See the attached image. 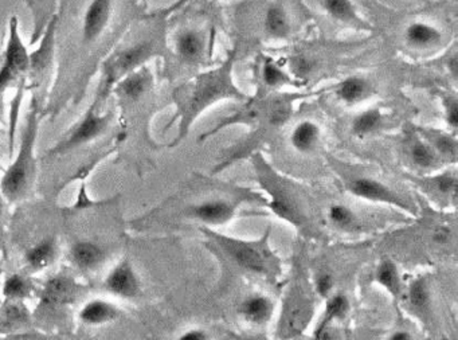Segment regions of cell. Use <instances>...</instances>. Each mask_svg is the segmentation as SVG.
<instances>
[{"mask_svg":"<svg viewBox=\"0 0 458 340\" xmlns=\"http://www.w3.org/2000/svg\"><path fill=\"white\" fill-rule=\"evenodd\" d=\"M364 92H365V82L356 77L345 79L338 88V96L348 102L356 101L358 98L362 97Z\"/></svg>","mask_w":458,"mask_h":340,"instance_id":"d4e9b609","label":"cell"},{"mask_svg":"<svg viewBox=\"0 0 458 340\" xmlns=\"http://www.w3.org/2000/svg\"><path fill=\"white\" fill-rule=\"evenodd\" d=\"M1 214H3V202H1V198H0V220H1Z\"/></svg>","mask_w":458,"mask_h":340,"instance_id":"b9f144b4","label":"cell"},{"mask_svg":"<svg viewBox=\"0 0 458 340\" xmlns=\"http://www.w3.org/2000/svg\"><path fill=\"white\" fill-rule=\"evenodd\" d=\"M149 54H151L149 44H140L131 49L124 50L109 68L108 73L109 82L112 84L116 78H120L122 74L128 73L131 69L140 65L145 58H148Z\"/></svg>","mask_w":458,"mask_h":340,"instance_id":"4fadbf2b","label":"cell"},{"mask_svg":"<svg viewBox=\"0 0 458 340\" xmlns=\"http://www.w3.org/2000/svg\"><path fill=\"white\" fill-rule=\"evenodd\" d=\"M331 219L338 226H347L352 222V214L344 206H334L331 209Z\"/></svg>","mask_w":458,"mask_h":340,"instance_id":"1f68e13d","label":"cell"},{"mask_svg":"<svg viewBox=\"0 0 458 340\" xmlns=\"http://www.w3.org/2000/svg\"><path fill=\"white\" fill-rule=\"evenodd\" d=\"M242 310L249 320L254 323H263L269 319L271 312V305L265 297H251L247 301H245Z\"/></svg>","mask_w":458,"mask_h":340,"instance_id":"44dd1931","label":"cell"},{"mask_svg":"<svg viewBox=\"0 0 458 340\" xmlns=\"http://www.w3.org/2000/svg\"><path fill=\"white\" fill-rule=\"evenodd\" d=\"M186 1H189V0H179V1H178V4H176V6H173L171 10H175V8H178V7H180V6H183Z\"/></svg>","mask_w":458,"mask_h":340,"instance_id":"60d3db41","label":"cell"},{"mask_svg":"<svg viewBox=\"0 0 458 340\" xmlns=\"http://www.w3.org/2000/svg\"><path fill=\"white\" fill-rule=\"evenodd\" d=\"M264 79L269 86H277L287 81L285 74L283 73L276 65L267 62L264 68Z\"/></svg>","mask_w":458,"mask_h":340,"instance_id":"f1b7e54d","label":"cell"},{"mask_svg":"<svg viewBox=\"0 0 458 340\" xmlns=\"http://www.w3.org/2000/svg\"><path fill=\"white\" fill-rule=\"evenodd\" d=\"M410 301L414 307H423L428 303V291L422 281H414L410 288Z\"/></svg>","mask_w":458,"mask_h":340,"instance_id":"f546056e","label":"cell"},{"mask_svg":"<svg viewBox=\"0 0 458 340\" xmlns=\"http://www.w3.org/2000/svg\"><path fill=\"white\" fill-rule=\"evenodd\" d=\"M21 301L6 299L0 305V334L17 332L31 324L30 312Z\"/></svg>","mask_w":458,"mask_h":340,"instance_id":"ba28073f","label":"cell"},{"mask_svg":"<svg viewBox=\"0 0 458 340\" xmlns=\"http://www.w3.org/2000/svg\"><path fill=\"white\" fill-rule=\"evenodd\" d=\"M34 287L30 280L21 274H12L6 278L1 293L7 300H23L31 296Z\"/></svg>","mask_w":458,"mask_h":340,"instance_id":"d6986e66","label":"cell"},{"mask_svg":"<svg viewBox=\"0 0 458 340\" xmlns=\"http://www.w3.org/2000/svg\"><path fill=\"white\" fill-rule=\"evenodd\" d=\"M379 122H381L379 111L376 109L368 111L361 115L359 117H356V120L354 122V131L359 135H364L374 131L379 125Z\"/></svg>","mask_w":458,"mask_h":340,"instance_id":"484cf974","label":"cell"},{"mask_svg":"<svg viewBox=\"0 0 458 340\" xmlns=\"http://www.w3.org/2000/svg\"><path fill=\"white\" fill-rule=\"evenodd\" d=\"M292 68H293L294 73L297 74V75L304 77V75H307V74L309 73V70H311V62H309L307 58L298 57V58H296V59L293 61Z\"/></svg>","mask_w":458,"mask_h":340,"instance_id":"d6a6232c","label":"cell"},{"mask_svg":"<svg viewBox=\"0 0 458 340\" xmlns=\"http://www.w3.org/2000/svg\"><path fill=\"white\" fill-rule=\"evenodd\" d=\"M225 249L237 260L238 264L242 267H247L254 272H265L266 258L261 253L260 249H257L251 243H240L229 238H222Z\"/></svg>","mask_w":458,"mask_h":340,"instance_id":"30bf717a","label":"cell"},{"mask_svg":"<svg viewBox=\"0 0 458 340\" xmlns=\"http://www.w3.org/2000/svg\"><path fill=\"white\" fill-rule=\"evenodd\" d=\"M121 311L106 300L96 299L84 305L79 312V320L86 325H104L119 319Z\"/></svg>","mask_w":458,"mask_h":340,"instance_id":"7c38bea8","label":"cell"},{"mask_svg":"<svg viewBox=\"0 0 458 340\" xmlns=\"http://www.w3.org/2000/svg\"><path fill=\"white\" fill-rule=\"evenodd\" d=\"M438 147L441 148V151L448 152V153H453L456 149V142L450 138H441L438 140Z\"/></svg>","mask_w":458,"mask_h":340,"instance_id":"d590c367","label":"cell"},{"mask_svg":"<svg viewBox=\"0 0 458 340\" xmlns=\"http://www.w3.org/2000/svg\"><path fill=\"white\" fill-rule=\"evenodd\" d=\"M111 119H112V115H109V113H106V115L96 113V109L93 105L86 112L84 119L73 128L69 136L50 151V155L64 153L66 151L78 148V147L84 146L89 142L95 140L106 131Z\"/></svg>","mask_w":458,"mask_h":340,"instance_id":"3957f363","label":"cell"},{"mask_svg":"<svg viewBox=\"0 0 458 340\" xmlns=\"http://www.w3.org/2000/svg\"><path fill=\"white\" fill-rule=\"evenodd\" d=\"M233 209L226 202H206L193 209V214L206 222H223L231 216Z\"/></svg>","mask_w":458,"mask_h":340,"instance_id":"ac0fdd59","label":"cell"},{"mask_svg":"<svg viewBox=\"0 0 458 340\" xmlns=\"http://www.w3.org/2000/svg\"><path fill=\"white\" fill-rule=\"evenodd\" d=\"M111 15V0H93L84 18V39L85 42H93L97 39Z\"/></svg>","mask_w":458,"mask_h":340,"instance_id":"9c48e42d","label":"cell"},{"mask_svg":"<svg viewBox=\"0 0 458 340\" xmlns=\"http://www.w3.org/2000/svg\"><path fill=\"white\" fill-rule=\"evenodd\" d=\"M38 135V117L35 109L28 115L27 125L24 129L19 151L12 164L4 172L0 187L1 194L8 202H17L22 199L30 190L35 178V156L34 148Z\"/></svg>","mask_w":458,"mask_h":340,"instance_id":"6da1fadb","label":"cell"},{"mask_svg":"<svg viewBox=\"0 0 458 340\" xmlns=\"http://www.w3.org/2000/svg\"><path fill=\"white\" fill-rule=\"evenodd\" d=\"M378 280L382 285H385L387 290L397 293L398 292V276H397V269L390 263L386 261L383 263L379 270H378Z\"/></svg>","mask_w":458,"mask_h":340,"instance_id":"83f0119b","label":"cell"},{"mask_svg":"<svg viewBox=\"0 0 458 340\" xmlns=\"http://www.w3.org/2000/svg\"><path fill=\"white\" fill-rule=\"evenodd\" d=\"M448 122L449 124L456 128L458 125V105L457 102H453L449 108H448Z\"/></svg>","mask_w":458,"mask_h":340,"instance_id":"8d00e7d4","label":"cell"},{"mask_svg":"<svg viewBox=\"0 0 458 340\" xmlns=\"http://www.w3.org/2000/svg\"><path fill=\"white\" fill-rule=\"evenodd\" d=\"M148 85H149V75L146 72H137L122 79L117 86V92L121 97L125 100L136 101L144 95L145 91L148 89Z\"/></svg>","mask_w":458,"mask_h":340,"instance_id":"9a60e30c","label":"cell"},{"mask_svg":"<svg viewBox=\"0 0 458 340\" xmlns=\"http://www.w3.org/2000/svg\"><path fill=\"white\" fill-rule=\"evenodd\" d=\"M104 288L122 299H135L142 293L139 276L128 260H122L112 269L104 281Z\"/></svg>","mask_w":458,"mask_h":340,"instance_id":"5b68a950","label":"cell"},{"mask_svg":"<svg viewBox=\"0 0 458 340\" xmlns=\"http://www.w3.org/2000/svg\"><path fill=\"white\" fill-rule=\"evenodd\" d=\"M0 274H1V267H0Z\"/></svg>","mask_w":458,"mask_h":340,"instance_id":"7bdbcfd3","label":"cell"},{"mask_svg":"<svg viewBox=\"0 0 458 340\" xmlns=\"http://www.w3.org/2000/svg\"><path fill=\"white\" fill-rule=\"evenodd\" d=\"M412 159L418 166L428 167L433 163L435 155L432 153V151L428 147H425L423 144H418V146L412 148Z\"/></svg>","mask_w":458,"mask_h":340,"instance_id":"4dcf8cb0","label":"cell"},{"mask_svg":"<svg viewBox=\"0 0 458 340\" xmlns=\"http://www.w3.org/2000/svg\"><path fill=\"white\" fill-rule=\"evenodd\" d=\"M236 88L230 82V69L226 66L213 73L204 74L199 77L193 85V92L189 96V101L183 104V116L180 126V138L186 133L193 117L202 112L210 102L223 96H231L236 93Z\"/></svg>","mask_w":458,"mask_h":340,"instance_id":"7a4b0ae2","label":"cell"},{"mask_svg":"<svg viewBox=\"0 0 458 340\" xmlns=\"http://www.w3.org/2000/svg\"><path fill=\"white\" fill-rule=\"evenodd\" d=\"M352 191H354V194L359 195V196H363V198H367V199L383 200V202H390V203H399L394 198V195L391 194L383 185H381V183H378L375 180L359 179V180L354 182Z\"/></svg>","mask_w":458,"mask_h":340,"instance_id":"2e32d148","label":"cell"},{"mask_svg":"<svg viewBox=\"0 0 458 340\" xmlns=\"http://www.w3.org/2000/svg\"><path fill=\"white\" fill-rule=\"evenodd\" d=\"M332 288V277L330 274H323L317 280V291L320 294L325 296Z\"/></svg>","mask_w":458,"mask_h":340,"instance_id":"e575fe53","label":"cell"},{"mask_svg":"<svg viewBox=\"0 0 458 340\" xmlns=\"http://www.w3.org/2000/svg\"><path fill=\"white\" fill-rule=\"evenodd\" d=\"M73 263L81 270H95L106 260L105 249L92 241H79L72 246L70 250Z\"/></svg>","mask_w":458,"mask_h":340,"instance_id":"8fae6325","label":"cell"},{"mask_svg":"<svg viewBox=\"0 0 458 340\" xmlns=\"http://www.w3.org/2000/svg\"><path fill=\"white\" fill-rule=\"evenodd\" d=\"M347 311H348V300L345 299V296H343V294L335 296L334 299L330 300V303L327 305L325 320L323 321V324L320 327H324L328 320H332V319H336V317L338 319L343 317L347 314Z\"/></svg>","mask_w":458,"mask_h":340,"instance_id":"4316f807","label":"cell"},{"mask_svg":"<svg viewBox=\"0 0 458 340\" xmlns=\"http://www.w3.org/2000/svg\"><path fill=\"white\" fill-rule=\"evenodd\" d=\"M182 340H203L206 339V335L202 332V331H190V332H186L182 338Z\"/></svg>","mask_w":458,"mask_h":340,"instance_id":"74e56055","label":"cell"},{"mask_svg":"<svg viewBox=\"0 0 458 340\" xmlns=\"http://www.w3.org/2000/svg\"><path fill=\"white\" fill-rule=\"evenodd\" d=\"M318 136V129L312 122H301L292 135V143L300 151H308L314 146Z\"/></svg>","mask_w":458,"mask_h":340,"instance_id":"ffe728a7","label":"cell"},{"mask_svg":"<svg viewBox=\"0 0 458 340\" xmlns=\"http://www.w3.org/2000/svg\"><path fill=\"white\" fill-rule=\"evenodd\" d=\"M391 339L392 340H408L410 339V335L408 334V332H405V331H398V332H395L392 337H391Z\"/></svg>","mask_w":458,"mask_h":340,"instance_id":"ab89813d","label":"cell"},{"mask_svg":"<svg viewBox=\"0 0 458 340\" xmlns=\"http://www.w3.org/2000/svg\"><path fill=\"white\" fill-rule=\"evenodd\" d=\"M449 240V230L446 229H438L435 232V241L437 243H446Z\"/></svg>","mask_w":458,"mask_h":340,"instance_id":"f35d334b","label":"cell"},{"mask_svg":"<svg viewBox=\"0 0 458 340\" xmlns=\"http://www.w3.org/2000/svg\"><path fill=\"white\" fill-rule=\"evenodd\" d=\"M266 28L274 37H285L289 32V25L284 11L278 7H271L266 14Z\"/></svg>","mask_w":458,"mask_h":340,"instance_id":"603a6c76","label":"cell"},{"mask_svg":"<svg viewBox=\"0 0 458 340\" xmlns=\"http://www.w3.org/2000/svg\"><path fill=\"white\" fill-rule=\"evenodd\" d=\"M81 285L66 274H57L48 278L41 292V304L50 308H59L77 300Z\"/></svg>","mask_w":458,"mask_h":340,"instance_id":"8992f818","label":"cell"},{"mask_svg":"<svg viewBox=\"0 0 458 340\" xmlns=\"http://www.w3.org/2000/svg\"><path fill=\"white\" fill-rule=\"evenodd\" d=\"M203 42L199 34L193 31L183 32L178 39V51L186 59H195L202 53Z\"/></svg>","mask_w":458,"mask_h":340,"instance_id":"7402d4cb","label":"cell"},{"mask_svg":"<svg viewBox=\"0 0 458 340\" xmlns=\"http://www.w3.org/2000/svg\"><path fill=\"white\" fill-rule=\"evenodd\" d=\"M406 38L412 46L428 48V46H433L439 41L441 34L437 28L432 26L425 25V23H414L408 28Z\"/></svg>","mask_w":458,"mask_h":340,"instance_id":"e0dca14e","label":"cell"},{"mask_svg":"<svg viewBox=\"0 0 458 340\" xmlns=\"http://www.w3.org/2000/svg\"><path fill=\"white\" fill-rule=\"evenodd\" d=\"M437 185H438V189L442 191V193H450L452 190H456L457 187V183H456V179L449 176V175H443L441 178L437 179Z\"/></svg>","mask_w":458,"mask_h":340,"instance_id":"836d02e7","label":"cell"},{"mask_svg":"<svg viewBox=\"0 0 458 340\" xmlns=\"http://www.w3.org/2000/svg\"><path fill=\"white\" fill-rule=\"evenodd\" d=\"M31 65V58L18 34L15 19L11 21V32L6 49V61L0 70V88L7 86L18 74L24 73Z\"/></svg>","mask_w":458,"mask_h":340,"instance_id":"277c9868","label":"cell"},{"mask_svg":"<svg viewBox=\"0 0 458 340\" xmlns=\"http://www.w3.org/2000/svg\"><path fill=\"white\" fill-rule=\"evenodd\" d=\"M327 12L343 22H351L356 18L355 8L350 0H323Z\"/></svg>","mask_w":458,"mask_h":340,"instance_id":"cb8c5ba5","label":"cell"},{"mask_svg":"<svg viewBox=\"0 0 458 340\" xmlns=\"http://www.w3.org/2000/svg\"><path fill=\"white\" fill-rule=\"evenodd\" d=\"M58 246L54 237H48L34 245L26 252V263L32 270L38 272L50 267L57 258Z\"/></svg>","mask_w":458,"mask_h":340,"instance_id":"5bb4252c","label":"cell"},{"mask_svg":"<svg viewBox=\"0 0 458 340\" xmlns=\"http://www.w3.org/2000/svg\"><path fill=\"white\" fill-rule=\"evenodd\" d=\"M311 317L309 303L301 294L290 297L288 304L285 305L284 312V323L283 328L285 335L294 337L298 335L307 325Z\"/></svg>","mask_w":458,"mask_h":340,"instance_id":"52a82bcc","label":"cell"}]
</instances>
